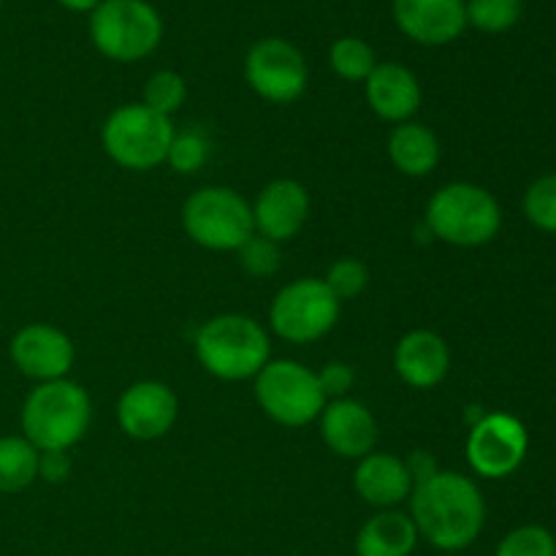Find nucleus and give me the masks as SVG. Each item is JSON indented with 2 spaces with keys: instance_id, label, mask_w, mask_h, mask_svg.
<instances>
[{
  "instance_id": "obj_31",
  "label": "nucleus",
  "mask_w": 556,
  "mask_h": 556,
  "mask_svg": "<svg viewBox=\"0 0 556 556\" xmlns=\"http://www.w3.org/2000/svg\"><path fill=\"white\" fill-rule=\"evenodd\" d=\"M318 383H320V391H324L326 400H342V396H348L353 391V386H356V372H353L351 364L345 362H329L320 367L318 372Z\"/></svg>"
},
{
  "instance_id": "obj_27",
  "label": "nucleus",
  "mask_w": 556,
  "mask_h": 556,
  "mask_svg": "<svg viewBox=\"0 0 556 556\" xmlns=\"http://www.w3.org/2000/svg\"><path fill=\"white\" fill-rule=\"evenodd\" d=\"M494 556H556V538L541 525L516 527L500 541Z\"/></svg>"
},
{
  "instance_id": "obj_8",
  "label": "nucleus",
  "mask_w": 556,
  "mask_h": 556,
  "mask_svg": "<svg viewBox=\"0 0 556 556\" xmlns=\"http://www.w3.org/2000/svg\"><path fill=\"white\" fill-rule=\"evenodd\" d=\"M255 402L275 424L288 429L309 427L326 407L318 372L293 358H271L255 375Z\"/></svg>"
},
{
  "instance_id": "obj_23",
  "label": "nucleus",
  "mask_w": 556,
  "mask_h": 556,
  "mask_svg": "<svg viewBox=\"0 0 556 556\" xmlns=\"http://www.w3.org/2000/svg\"><path fill=\"white\" fill-rule=\"evenodd\" d=\"M329 65L340 79L345 81H367V76L372 74L378 58H375V49L369 47L364 38L345 36L337 38L329 49Z\"/></svg>"
},
{
  "instance_id": "obj_32",
  "label": "nucleus",
  "mask_w": 556,
  "mask_h": 556,
  "mask_svg": "<svg viewBox=\"0 0 556 556\" xmlns=\"http://www.w3.org/2000/svg\"><path fill=\"white\" fill-rule=\"evenodd\" d=\"M74 462L68 451H41L38 454V478L47 483H65L68 481Z\"/></svg>"
},
{
  "instance_id": "obj_6",
  "label": "nucleus",
  "mask_w": 556,
  "mask_h": 556,
  "mask_svg": "<svg viewBox=\"0 0 556 556\" xmlns=\"http://www.w3.org/2000/svg\"><path fill=\"white\" fill-rule=\"evenodd\" d=\"M172 117L152 112L144 103H125L106 117L101 128L103 152L128 172H150L166 163L174 139Z\"/></svg>"
},
{
  "instance_id": "obj_24",
  "label": "nucleus",
  "mask_w": 556,
  "mask_h": 556,
  "mask_svg": "<svg viewBox=\"0 0 556 556\" xmlns=\"http://www.w3.org/2000/svg\"><path fill=\"white\" fill-rule=\"evenodd\" d=\"M188 98V85H185L182 76L177 71H155V74L147 79L144 92H141V103L152 112L163 114V117H172L174 112H179Z\"/></svg>"
},
{
  "instance_id": "obj_33",
  "label": "nucleus",
  "mask_w": 556,
  "mask_h": 556,
  "mask_svg": "<svg viewBox=\"0 0 556 556\" xmlns=\"http://www.w3.org/2000/svg\"><path fill=\"white\" fill-rule=\"evenodd\" d=\"M405 467H407V472H410L413 486L429 481V478L438 476L440 472L438 459H434V454H429V451H413V454L405 459Z\"/></svg>"
},
{
  "instance_id": "obj_9",
  "label": "nucleus",
  "mask_w": 556,
  "mask_h": 556,
  "mask_svg": "<svg viewBox=\"0 0 556 556\" xmlns=\"http://www.w3.org/2000/svg\"><path fill=\"white\" fill-rule=\"evenodd\" d=\"M340 307L334 293L318 277L293 280L271 299L269 326L280 340L291 345H309L329 334L340 320Z\"/></svg>"
},
{
  "instance_id": "obj_10",
  "label": "nucleus",
  "mask_w": 556,
  "mask_h": 556,
  "mask_svg": "<svg viewBox=\"0 0 556 556\" xmlns=\"http://www.w3.org/2000/svg\"><path fill=\"white\" fill-rule=\"evenodd\" d=\"M244 79L255 96L286 106L304 96L309 68L299 47H293L286 38L269 36L255 41L244 54Z\"/></svg>"
},
{
  "instance_id": "obj_16",
  "label": "nucleus",
  "mask_w": 556,
  "mask_h": 556,
  "mask_svg": "<svg viewBox=\"0 0 556 556\" xmlns=\"http://www.w3.org/2000/svg\"><path fill=\"white\" fill-rule=\"evenodd\" d=\"M309 217V193L296 179H275L253 204L255 233L275 244L299 237Z\"/></svg>"
},
{
  "instance_id": "obj_26",
  "label": "nucleus",
  "mask_w": 556,
  "mask_h": 556,
  "mask_svg": "<svg viewBox=\"0 0 556 556\" xmlns=\"http://www.w3.org/2000/svg\"><path fill=\"white\" fill-rule=\"evenodd\" d=\"M206 161H210V139L201 130L174 134L166 155V163L172 166V172L195 174L206 166Z\"/></svg>"
},
{
  "instance_id": "obj_18",
  "label": "nucleus",
  "mask_w": 556,
  "mask_h": 556,
  "mask_svg": "<svg viewBox=\"0 0 556 556\" xmlns=\"http://www.w3.org/2000/svg\"><path fill=\"white\" fill-rule=\"evenodd\" d=\"M367 103L386 123H407L421 109L424 92L421 81L407 65L402 63H378L372 74L364 81Z\"/></svg>"
},
{
  "instance_id": "obj_20",
  "label": "nucleus",
  "mask_w": 556,
  "mask_h": 556,
  "mask_svg": "<svg viewBox=\"0 0 556 556\" xmlns=\"http://www.w3.org/2000/svg\"><path fill=\"white\" fill-rule=\"evenodd\" d=\"M418 530L410 514L380 510L364 521L356 535V556H410L418 546Z\"/></svg>"
},
{
  "instance_id": "obj_4",
  "label": "nucleus",
  "mask_w": 556,
  "mask_h": 556,
  "mask_svg": "<svg viewBox=\"0 0 556 556\" xmlns=\"http://www.w3.org/2000/svg\"><path fill=\"white\" fill-rule=\"evenodd\" d=\"M427 226L434 239L454 248H481L500 233L503 212L486 188L451 182L434 190L427 204Z\"/></svg>"
},
{
  "instance_id": "obj_5",
  "label": "nucleus",
  "mask_w": 556,
  "mask_h": 556,
  "mask_svg": "<svg viewBox=\"0 0 556 556\" xmlns=\"http://www.w3.org/2000/svg\"><path fill=\"white\" fill-rule=\"evenodd\" d=\"M182 228L201 248L233 253L255 233L253 204L226 185L199 188L185 201Z\"/></svg>"
},
{
  "instance_id": "obj_15",
  "label": "nucleus",
  "mask_w": 556,
  "mask_h": 556,
  "mask_svg": "<svg viewBox=\"0 0 556 556\" xmlns=\"http://www.w3.org/2000/svg\"><path fill=\"white\" fill-rule=\"evenodd\" d=\"M394 22L421 47H445L467 27L465 0H394Z\"/></svg>"
},
{
  "instance_id": "obj_34",
  "label": "nucleus",
  "mask_w": 556,
  "mask_h": 556,
  "mask_svg": "<svg viewBox=\"0 0 556 556\" xmlns=\"http://www.w3.org/2000/svg\"><path fill=\"white\" fill-rule=\"evenodd\" d=\"M60 5H63V9H68V11H76V14H85V11H96L98 5H101V0H58Z\"/></svg>"
},
{
  "instance_id": "obj_19",
  "label": "nucleus",
  "mask_w": 556,
  "mask_h": 556,
  "mask_svg": "<svg viewBox=\"0 0 556 556\" xmlns=\"http://www.w3.org/2000/svg\"><path fill=\"white\" fill-rule=\"evenodd\" d=\"M353 489L372 508L391 510L410 500L413 481L405 459H400L396 454H386V451H372L356 462Z\"/></svg>"
},
{
  "instance_id": "obj_11",
  "label": "nucleus",
  "mask_w": 556,
  "mask_h": 556,
  "mask_svg": "<svg viewBox=\"0 0 556 556\" xmlns=\"http://www.w3.org/2000/svg\"><path fill=\"white\" fill-rule=\"evenodd\" d=\"M530 438L525 424L510 413H489L476 421L467 438V462L472 472L489 481L514 476L527 459Z\"/></svg>"
},
{
  "instance_id": "obj_1",
  "label": "nucleus",
  "mask_w": 556,
  "mask_h": 556,
  "mask_svg": "<svg viewBox=\"0 0 556 556\" xmlns=\"http://www.w3.org/2000/svg\"><path fill=\"white\" fill-rule=\"evenodd\" d=\"M410 519L418 538L438 552H465L486 525V500L472 478L440 470L413 486Z\"/></svg>"
},
{
  "instance_id": "obj_2",
  "label": "nucleus",
  "mask_w": 556,
  "mask_h": 556,
  "mask_svg": "<svg viewBox=\"0 0 556 556\" xmlns=\"http://www.w3.org/2000/svg\"><path fill=\"white\" fill-rule=\"evenodd\" d=\"M195 358L217 380L242 383L271 362V342L250 315L226 313L206 320L195 334Z\"/></svg>"
},
{
  "instance_id": "obj_22",
  "label": "nucleus",
  "mask_w": 556,
  "mask_h": 556,
  "mask_svg": "<svg viewBox=\"0 0 556 556\" xmlns=\"http://www.w3.org/2000/svg\"><path fill=\"white\" fill-rule=\"evenodd\" d=\"M38 454L27 438H0V494H20L38 481Z\"/></svg>"
},
{
  "instance_id": "obj_7",
  "label": "nucleus",
  "mask_w": 556,
  "mask_h": 556,
  "mask_svg": "<svg viewBox=\"0 0 556 556\" xmlns=\"http://www.w3.org/2000/svg\"><path fill=\"white\" fill-rule=\"evenodd\" d=\"M92 47L114 63L150 58L163 38V20L147 0H101L90 14Z\"/></svg>"
},
{
  "instance_id": "obj_30",
  "label": "nucleus",
  "mask_w": 556,
  "mask_h": 556,
  "mask_svg": "<svg viewBox=\"0 0 556 556\" xmlns=\"http://www.w3.org/2000/svg\"><path fill=\"white\" fill-rule=\"evenodd\" d=\"M237 253L250 277H271L280 269V248L261 233H253Z\"/></svg>"
},
{
  "instance_id": "obj_29",
  "label": "nucleus",
  "mask_w": 556,
  "mask_h": 556,
  "mask_svg": "<svg viewBox=\"0 0 556 556\" xmlns=\"http://www.w3.org/2000/svg\"><path fill=\"white\" fill-rule=\"evenodd\" d=\"M326 288L337 296V302H351L362 296L369 286V269L358 258H337L324 277Z\"/></svg>"
},
{
  "instance_id": "obj_17",
  "label": "nucleus",
  "mask_w": 556,
  "mask_h": 556,
  "mask_svg": "<svg viewBox=\"0 0 556 556\" xmlns=\"http://www.w3.org/2000/svg\"><path fill=\"white\" fill-rule=\"evenodd\" d=\"M394 369L410 389L429 391L451 372V348L438 331H407L394 348Z\"/></svg>"
},
{
  "instance_id": "obj_25",
  "label": "nucleus",
  "mask_w": 556,
  "mask_h": 556,
  "mask_svg": "<svg viewBox=\"0 0 556 556\" xmlns=\"http://www.w3.org/2000/svg\"><path fill=\"white\" fill-rule=\"evenodd\" d=\"M467 25L481 33H505L521 20V0H465Z\"/></svg>"
},
{
  "instance_id": "obj_12",
  "label": "nucleus",
  "mask_w": 556,
  "mask_h": 556,
  "mask_svg": "<svg viewBox=\"0 0 556 556\" xmlns=\"http://www.w3.org/2000/svg\"><path fill=\"white\" fill-rule=\"evenodd\" d=\"M9 353L14 367L36 383L68 378L76 362V348L71 337L49 324L22 326L11 340Z\"/></svg>"
},
{
  "instance_id": "obj_14",
  "label": "nucleus",
  "mask_w": 556,
  "mask_h": 556,
  "mask_svg": "<svg viewBox=\"0 0 556 556\" xmlns=\"http://www.w3.org/2000/svg\"><path fill=\"white\" fill-rule=\"evenodd\" d=\"M320 438L340 459H364L378 445V421L364 402L342 396L326 402L320 413Z\"/></svg>"
},
{
  "instance_id": "obj_13",
  "label": "nucleus",
  "mask_w": 556,
  "mask_h": 556,
  "mask_svg": "<svg viewBox=\"0 0 556 556\" xmlns=\"http://www.w3.org/2000/svg\"><path fill=\"white\" fill-rule=\"evenodd\" d=\"M179 416V400L161 380H136L117 400V424L130 440L166 438Z\"/></svg>"
},
{
  "instance_id": "obj_3",
  "label": "nucleus",
  "mask_w": 556,
  "mask_h": 556,
  "mask_svg": "<svg viewBox=\"0 0 556 556\" xmlns=\"http://www.w3.org/2000/svg\"><path fill=\"white\" fill-rule=\"evenodd\" d=\"M92 421L90 394L74 380L38 383L22 405V438L38 451H71Z\"/></svg>"
},
{
  "instance_id": "obj_21",
  "label": "nucleus",
  "mask_w": 556,
  "mask_h": 556,
  "mask_svg": "<svg viewBox=\"0 0 556 556\" xmlns=\"http://www.w3.org/2000/svg\"><path fill=\"white\" fill-rule=\"evenodd\" d=\"M389 157L396 172L405 174V177H429L440 163V141L432 128L407 119L391 130Z\"/></svg>"
},
{
  "instance_id": "obj_28",
  "label": "nucleus",
  "mask_w": 556,
  "mask_h": 556,
  "mask_svg": "<svg viewBox=\"0 0 556 556\" xmlns=\"http://www.w3.org/2000/svg\"><path fill=\"white\" fill-rule=\"evenodd\" d=\"M525 215L535 228L556 233V174L538 177L525 193Z\"/></svg>"
}]
</instances>
